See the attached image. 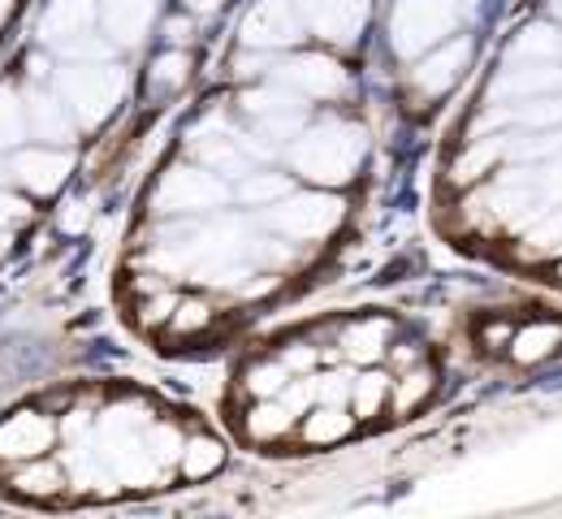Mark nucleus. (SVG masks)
Masks as SVG:
<instances>
[{
    "label": "nucleus",
    "instance_id": "nucleus-1",
    "mask_svg": "<svg viewBox=\"0 0 562 519\" xmlns=\"http://www.w3.org/2000/svg\"><path fill=\"white\" fill-rule=\"evenodd\" d=\"M363 151L368 139L363 131L342 122V117H325L316 126H307L303 135H294V148H290V165L299 178L307 182H321V187H342L351 182L363 165Z\"/></svg>",
    "mask_w": 562,
    "mask_h": 519
},
{
    "label": "nucleus",
    "instance_id": "nucleus-2",
    "mask_svg": "<svg viewBox=\"0 0 562 519\" xmlns=\"http://www.w3.org/2000/svg\"><path fill=\"white\" fill-rule=\"evenodd\" d=\"M57 95L66 100L78 126H100L126 95V75L122 66L109 61H74L57 75Z\"/></svg>",
    "mask_w": 562,
    "mask_h": 519
},
{
    "label": "nucleus",
    "instance_id": "nucleus-3",
    "mask_svg": "<svg viewBox=\"0 0 562 519\" xmlns=\"http://www.w3.org/2000/svg\"><path fill=\"white\" fill-rule=\"evenodd\" d=\"M347 217V204L338 195L325 191H299V195H281L278 204H269L265 225L278 229L285 242H325Z\"/></svg>",
    "mask_w": 562,
    "mask_h": 519
},
{
    "label": "nucleus",
    "instance_id": "nucleus-4",
    "mask_svg": "<svg viewBox=\"0 0 562 519\" xmlns=\"http://www.w3.org/2000/svg\"><path fill=\"white\" fill-rule=\"evenodd\" d=\"M459 26V0H394L390 44L398 57H420Z\"/></svg>",
    "mask_w": 562,
    "mask_h": 519
},
{
    "label": "nucleus",
    "instance_id": "nucleus-5",
    "mask_svg": "<svg viewBox=\"0 0 562 519\" xmlns=\"http://www.w3.org/2000/svg\"><path fill=\"white\" fill-rule=\"evenodd\" d=\"M225 200H229V187L212 173L209 165H173L156 182L151 213H160V217H195V213L221 208Z\"/></svg>",
    "mask_w": 562,
    "mask_h": 519
},
{
    "label": "nucleus",
    "instance_id": "nucleus-6",
    "mask_svg": "<svg viewBox=\"0 0 562 519\" xmlns=\"http://www.w3.org/2000/svg\"><path fill=\"white\" fill-rule=\"evenodd\" d=\"M273 78L281 87H290L299 100H338L347 95L351 78L347 70L325 57V53H299V57H285L281 66H273Z\"/></svg>",
    "mask_w": 562,
    "mask_h": 519
},
{
    "label": "nucleus",
    "instance_id": "nucleus-7",
    "mask_svg": "<svg viewBox=\"0 0 562 519\" xmlns=\"http://www.w3.org/2000/svg\"><path fill=\"white\" fill-rule=\"evenodd\" d=\"M57 442V425L48 411L22 407L13 416L0 420V463H22V459H40Z\"/></svg>",
    "mask_w": 562,
    "mask_h": 519
},
{
    "label": "nucleus",
    "instance_id": "nucleus-8",
    "mask_svg": "<svg viewBox=\"0 0 562 519\" xmlns=\"http://www.w3.org/2000/svg\"><path fill=\"white\" fill-rule=\"evenodd\" d=\"M299 35H303V26H299V9L290 0H256L243 18V44L256 53L290 48Z\"/></svg>",
    "mask_w": 562,
    "mask_h": 519
},
{
    "label": "nucleus",
    "instance_id": "nucleus-9",
    "mask_svg": "<svg viewBox=\"0 0 562 519\" xmlns=\"http://www.w3.org/2000/svg\"><path fill=\"white\" fill-rule=\"evenodd\" d=\"M70 169H74L70 151H61L57 144H44V148L18 151L13 165H9V178H13L22 191H31V195H57V191L66 187Z\"/></svg>",
    "mask_w": 562,
    "mask_h": 519
},
{
    "label": "nucleus",
    "instance_id": "nucleus-10",
    "mask_svg": "<svg viewBox=\"0 0 562 519\" xmlns=\"http://www.w3.org/2000/svg\"><path fill=\"white\" fill-rule=\"evenodd\" d=\"M299 18L329 44H351L368 22L372 0H294Z\"/></svg>",
    "mask_w": 562,
    "mask_h": 519
},
{
    "label": "nucleus",
    "instance_id": "nucleus-11",
    "mask_svg": "<svg viewBox=\"0 0 562 519\" xmlns=\"http://www.w3.org/2000/svg\"><path fill=\"white\" fill-rule=\"evenodd\" d=\"M4 489L26 498V503H57L70 489V472L66 463L40 454V459H22V463H4Z\"/></svg>",
    "mask_w": 562,
    "mask_h": 519
},
{
    "label": "nucleus",
    "instance_id": "nucleus-12",
    "mask_svg": "<svg viewBox=\"0 0 562 519\" xmlns=\"http://www.w3.org/2000/svg\"><path fill=\"white\" fill-rule=\"evenodd\" d=\"M468 57H472V44L468 40H450V44H437V48H428L420 53V61L412 66V87L428 95V100H437V95H446L463 70H468Z\"/></svg>",
    "mask_w": 562,
    "mask_h": 519
},
{
    "label": "nucleus",
    "instance_id": "nucleus-13",
    "mask_svg": "<svg viewBox=\"0 0 562 519\" xmlns=\"http://www.w3.org/2000/svg\"><path fill=\"white\" fill-rule=\"evenodd\" d=\"M156 9H160V0H104L100 4V22H104L113 44L135 48V44H143V35L151 31Z\"/></svg>",
    "mask_w": 562,
    "mask_h": 519
},
{
    "label": "nucleus",
    "instance_id": "nucleus-14",
    "mask_svg": "<svg viewBox=\"0 0 562 519\" xmlns=\"http://www.w3.org/2000/svg\"><path fill=\"white\" fill-rule=\"evenodd\" d=\"M493 91L502 100H532V95H550L562 91V70L559 61H519L510 70H502V78H493Z\"/></svg>",
    "mask_w": 562,
    "mask_h": 519
},
{
    "label": "nucleus",
    "instance_id": "nucleus-15",
    "mask_svg": "<svg viewBox=\"0 0 562 519\" xmlns=\"http://www.w3.org/2000/svg\"><path fill=\"white\" fill-rule=\"evenodd\" d=\"M74 126L78 122L57 91H31L26 95V135H35L44 144H70Z\"/></svg>",
    "mask_w": 562,
    "mask_h": 519
},
{
    "label": "nucleus",
    "instance_id": "nucleus-16",
    "mask_svg": "<svg viewBox=\"0 0 562 519\" xmlns=\"http://www.w3.org/2000/svg\"><path fill=\"white\" fill-rule=\"evenodd\" d=\"M390 342H394V329H390V320H385V316H363V320H351V325L342 329V338H338L342 356L355 360V364H376V360H385Z\"/></svg>",
    "mask_w": 562,
    "mask_h": 519
},
{
    "label": "nucleus",
    "instance_id": "nucleus-17",
    "mask_svg": "<svg viewBox=\"0 0 562 519\" xmlns=\"http://www.w3.org/2000/svg\"><path fill=\"white\" fill-rule=\"evenodd\" d=\"M299 425V411L285 403V398H256L251 407H247V416H243V433L251 438V442H281V438H290V429Z\"/></svg>",
    "mask_w": 562,
    "mask_h": 519
},
{
    "label": "nucleus",
    "instance_id": "nucleus-18",
    "mask_svg": "<svg viewBox=\"0 0 562 519\" xmlns=\"http://www.w3.org/2000/svg\"><path fill=\"white\" fill-rule=\"evenodd\" d=\"M559 347H562V325H559V320H532V325L510 329V338H506L510 360H515V364H524V369H528V364L550 360Z\"/></svg>",
    "mask_w": 562,
    "mask_h": 519
},
{
    "label": "nucleus",
    "instance_id": "nucleus-19",
    "mask_svg": "<svg viewBox=\"0 0 562 519\" xmlns=\"http://www.w3.org/2000/svg\"><path fill=\"white\" fill-rule=\"evenodd\" d=\"M95 18H100V4L95 0H53L48 13H44V22H40V35L48 44H66L74 35L91 31Z\"/></svg>",
    "mask_w": 562,
    "mask_h": 519
},
{
    "label": "nucleus",
    "instance_id": "nucleus-20",
    "mask_svg": "<svg viewBox=\"0 0 562 519\" xmlns=\"http://www.w3.org/2000/svg\"><path fill=\"white\" fill-rule=\"evenodd\" d=\"M506 156H510V135H497V139L481 135V139H472V144L463 148V156L454 160L450 182H454V187L481 182L485 173H493V169H497V160H506Z\"/></svg>",
    "mask_w": 562,
    "mask_h": 519
},
{
    "label": "nucleus",
    "instance_id": "nucleus-21",
    "mask_svg": "<svg viewBox=\"0 0 562 519\" xmlns=\"http://www.w3.org/2000/svg\"><path fill=\"white\" fill-rule=\"evenodd\" d=\"M299 420H303V442L307 445H334L355 429V416H347L342 403H312Z\"/></svg>",
    "mask_w": 562,
    "mask_h": 519
},
{
    "label": "nucleus",
    "instance_id": "nucleus-22",
    "mask_svg": "<svg viewBox=\"0 0 562 519\" xmlns=\"http://www.w3.org/2000/svg\"><path fill=\"white\" fill-rule=\"evenodd\" d=\"M432 385H437V376L432 369L416 360V364H407V369H398V381H390V411L394 416H412V411H420L424 403H428V394H432Z\"/></svg>",
    "mask_w": 562,
    "mask_h": 519
},
{
    "label": "nucleus",
    "instance_id": "nucleus-23",
    "mask_svg": "<svg viewBox=\"0 0 562 519\" xmlns=\"http://www.w3.org/2000/svg\"><path fill=\"white\" fill-rule=\"evenodd\" d=\"M221 463H225V445L216 442V438H209V433L187 438L182 450H178V472L187 481H204L212 472H221Z\"/></svg>",
    "mask_w": 562,
    "mask_h": 519
},
{
    "label": "nucleus",
    "instance_id": "nucleus-24",
    "mask_svg": "<svg viewBox=\"0 0 562 519\" xmlns=\"http://www.w3.org/2000/svg\"><path fill=\"white\" fill-rule=\"evenodd\" d=\"M187 78H191V57H187L182 48H169V53H160V57L151 61V70H147V91H151V95H173L178 87H187Z\"/></svg>",
    "mask_w": 562,
    "mask_h": 519
},
{
    "label": "nucleus",
    "instance_id": "nucleus-25",
    "mask_svg": "<svg viewBox=\"0 0 562 519\" xmlns=\"http://www.w3.org/2000/svg\"><path fill=\"white\" fill-rule=\"evenodd\" d=\"M212 320H216V312H212V303L209 298H200V295H178V307H173V316H169V334L173 338H200L204 329H212Z\"/></svg>",
    "mask_w": 562,
    "mask_h": 519
},
{
    "label": "nucleus",
    "instance_id": "nucleus-26",
    "mask_svg": "<svg viewBox=\"0 0 562 519\" xmlns=\"http://www.w3.org/2000/svg\"><path fill=\"white\" fill-rule=\"evenodd\" d=\"M515 57H519V61H559L562 35L554 31V26H546V22L524 26L519 40H515Z\"/></svg>",
    "mask_w": 562,
    "mask_h": 519
},
{
    "label": "nucleus",
    "instance_id": "nucleus-27",
    "mask_svg": "<svg viewBox=\"0 0 562 519\" xmlns=\"http://www.w3.org/2000/svg\"><path fill=\"white\" fill-rule=\"evenodd\" d=\"M285 385H290V369L281 364L278 356L273 360H256L251 369L243 372V390L251 398H278Z\"/></svg>",
    "mask_w": 562,
    "mask_h": 519
},
{
    "label": "nucleus",
    "instance_id": "nucleus-28",
    "mask_svg": "<svg viewBox=\"0 0 562 519\" xmlns=\"http://www.w3.org/2000/svg\"><path fill=\"white\" fill-rule=\"evenodd\" d=\"M173 307H178V291L165 282V286H151V291H143L139 303H135V320H139L143 329H165L169 325V316H173Z\"/></svg>",
    "mask_w": 562,
    "mask_h": 519
},
{
    "label": "nucleus",
    "instance_id": "nucleus-29",
    "mask_svg": "<svg viewBox=\"0 0 562 519\" xmlns=\"http://www.w3.org/2000/svg\"><path fill=\"white\" fill-rule=\"evenodd\" d=\"M385 403H390V381H385V376H359V381L351 385L355 420H372V416H381Z\"/></svg>",
    "mask_w": 562,
    "mask_h": 519
},
{
    "label": "nucleus",
    "instance_id": "nucleus-30",
    "mask_svg": "<svg viewBox=\"0 0 562 519\" xmlns=\"http://www.w3.org/2000/svg\"><path fill=\"white\" fill-rule=\"evenodd\" d=\"M26 139V104L0 87V148H18Z\"/></svg>",
    "mask_w": 562,
    "mask_h": 519
},
{
    "label": "nucleus",
    "instance_id": "nucleus-31",
    "mask_svg": "<svg viewBox=\"0 0 562 519\" xmlns=\"http://www.w3.org/2000/svg\"><path fill=\"white\" fill-rule=\"evenodd\" d=\"M251 208H269V204H278L281 195H290V182L281 178V173H247V182H243V191H238Z\"/></svg>",
    "mask_w": 562,
    "mask_h": 519
},
{
    "label": "nucleus",
    "instance_id": "nucleus-32",
    "mask_svg": "<svg viewBox=\"0 0 562 519\" xmlns=\"http://www.w3.org/2000/svg\"><path fill=\"white\" fill-rule=\"evenodd\" d=\"M31 213H35V208H31L22 195H13V191L0 187V229H13V225L31 222Z\"/></svg>",
    "mask_w": 562,
    "mask_h": 519
},
{
    "label": "nucleus",
    "instance_id": "nucleus-33",
    "mask_svg": "<svg viewBox=\"0 0 562 519\" xmlns=\"http://www.w3.org/2000/svg\"><path fill=\"white\" fill-rule=\"evenodd\" d=\"M278 360L290 369V376H299V372H307L312 364H316V351H312L307 342H290V351H281Z\"/></svg>",
    "mask_w": 562,
    "mask_h": 519
},
{
    "label": "nucleus",
    "instance_id": "nucleus-34",
    "mask_svg": "<svg viewBox=\"0 0 562 519\" xmlns=\"http://www.w3.org/2000/svg\"><path fill=\"white\" fill-rule=\"evenodd\" d=\"M87 217H91V208H87V200H74L70 213H61V229H70V234H78L82 225H87Z\"/></svg>",
    "mask_w": 562,
    "mask_h": 519
},
{
    "label": "nucleus",
    "instance_id": "nucleus-35",
    "mask_svg": "<svg viewBox=\"0 0 562 519\" xmlns=\"http://www.w3.org/2000/svg\"><path fill=\"white\" fill-rule=\"evenodd\" d=\"M165 31H169V40H173V44H182V40L191 35V22H182V18H173V22H165Z\"/></svg>",
    "mask_w": 562,
    "mask_h": 519
},
{
    "label": "nucleus",
    "instance_id": "nucleus-36",
    "mask_svg": "<svg viewBox=\"0 0 562 519\" xmlns=\"http://www.w3.org/2000/svg\"><path fill=\"white\" fill-rule=\"evenodd\" d=\"M225 0H187V9H195V13H212V9H221Z\"/></svg>",
    "mask_w": 562,
    "mask_h": 519
},
{
    "label": "nucleus",
    "instance_id": "nucleus-37",
    "mask_svg": "<svg viewBox=\"0 0 562 519\" xmlns=\"http://www.w3.org/2000/svg\"><path fill=\"white\" fill-rule=\"evenodd\" d=\"M13 4H18V0H0V26H4V18L13 13Z\"/></svg>",
    "mask_w": 562,
    "mask_h": 519
},
{
    "label": "nucleus",
    "instance_id": "nucleus-38",
    "mask_svg": "<svg viewBox=\"0 0 562 519\" xmlns=\"http://www.w3.org/2000/svg\"><path fill=\"white\" fill-rule=\"evenodd\" d=\"M9 251V229H0V256Z\"/></svg>",
    "mask_w": 562,
    "mask_h": 519
},
{
    "label": "nucleus",
    "instance_id": "nucleus-39",
    "mask_svg": "<svg viewBox=\"0 0 562 519\" xmlns=\"http://www.w3.org/2000/svg\"><path fill=\"white\" fill-rule=\"evenodd\" d=\"M559 278H562V264H559Z\"/></svg>",
    "mask_w": 562,
    "mask_h": 519
},
{
    "label": "nucleus",
    "instance_id": "nucleus-40",
    "mask_svg": "<svg viewBox=\"0 0 562 519\" xmlns=\"http://www.w3.org/2000/svg\"><path fill=\"white\" fill-rule=\"evenodd\" d=\"M559 13H562V0H559Z\"/></svg>",
    "mask_w": 562,
    "mask_h": 519
}]
</instances>
